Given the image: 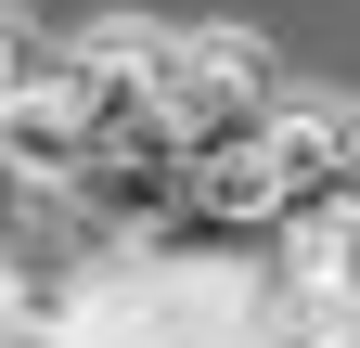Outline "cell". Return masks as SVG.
<instances>
[{
  "mask_svg": "<svg viewBox=\"0 0 360 348\" xmlns=\"http://www.w3.org/2000/svg\"><path fill=\"white\" fill-rule=\"evenodd\" d=\"M52 52H65V39L39 26V13H13V0H0V116H13L39 77H52Z\"/></svg>",
  "mask_w": 360,
  "mask_h": 348,
  "instance_id": "6da1fadb",
  "label": "cell"
}]
</instances>
